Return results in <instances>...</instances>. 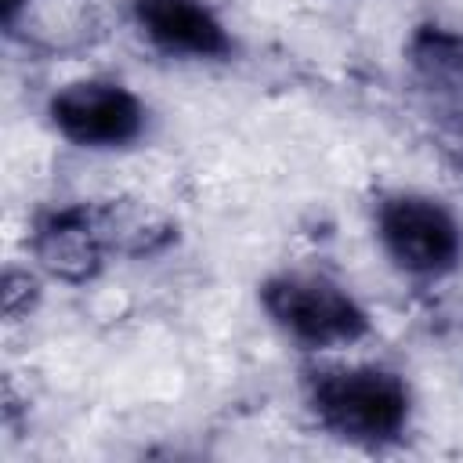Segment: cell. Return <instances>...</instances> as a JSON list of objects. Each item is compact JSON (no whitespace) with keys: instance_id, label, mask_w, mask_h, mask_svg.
Masks as SVG:
<instances>
[{"instance_id":"1","label":"cell","mask_w":463,"mask_h":463,"mask_svg":"<svg viewBox=\"0 0 463 463\" xmlns=\"http://www.w3.org/2000/svg\"><path fill=\"white\" fill-rule=\"evenodd\" d=\"M304 402L315 423L354 449H387L409 434L412 387L383 362L318 365L304 376Z\"/></svg>"},{"instance_id":"2","label":"cell","mask_w":463,"mask_h":463,"mask_svg":"<svg viewBox=\"0 0 463 463\" xmlns=\"http://www.w3.org/2000/svg\"><path fill=\"white\" fill-rule=\"evenodd\" d=\"M268 322L304 351L354 347L373 333L365 304L322 271H275L257 286Z\"/></svg>"},{"instance_id":"3","label":"cell","mask_w":463,"mask_h":463,"mask_svg":"<svg viewBox=\"0 0 463 463\" xmlns=\"http://www.w3.org/2000/svg\"><path fill=\"white\" fill-rule=\"evenodd\" d=\"M373 235L391 268L416 282H441L463 260V221L427 192H383L373 203Z\"/></svg>"},{"instance_id":"4","label":"cell","mask_w":463,"mask_h":463,"mask_svg":"<svg viewBox=\"0 0 463 463\" xmlns=\"http://www.w3.org/2000/svg\"><path fill=\"white\" fill-rule=\"evenodd\" d=\"M43 116L61 141L83 152H123L148 130V105L141 94L109 76L61 83L51 90Z\"/></svg>"},{"instance_id":"5","label":"cell","mask_w":463,"mask_h":463,"mask_svg":"<svg viewBox=\"0 0 463 463\" xmlns=\"http://www.w3.org/2000/svg\"><path fill=\"white\" fill-rule=\"evenodd\" d=\"M29 257L36 271L54 282L65 286L94 282L105 271V260L112 257L101 206L61 203L43 210L29 232Z\"/></svg>"},{"instance_id":"6","label":"cell","mask_w":463,"mask_h":463,"mask_svg":"<svg viewBox=\"0 0 463 463\" xmlns=\"http://www.w3.org/2000/svg\"><path fill=\"white\" fill-rule=\"evenodd\" d=\"M137 36L159 54L184 61H228L235 36L206 0H130Z\"/></svg>"},{"instance_id":"7","label":"cell","mask_w":463,"mask_h":463,"mask_svg":"<svg viewBox=\"0 0 463 463\" xmlns=\"http://www.w3.org/2000/svg\"><path fill=\"white\" fill-rule=\"evenodd\" d=\"M405 58L423 83L441 90H463V29L423 22L409 33Z\"/></svg>"},{"instance_id":"8","label":"cell","mask_w":463,"mask_h":463,"mask_svg":"<svg viewBox=\"0 0 463 463\" xmlns=\"http://www.w3.org/2000/svg\"><path fill=\"white\" fill-rule=\"evenodd\" d=\"M36 300H40V279L33 271L7 268V275H4V315L11 322H18L33 311Z\"/></svg>"},{"instance_id":"9","label":"cell","mask_w":463,"mask_h":463,"mask_svg":"<svg viewBox=\"0 0 463 463\" xmlns=\"http://www.w3.org/2000/svg\"><path fill=\"white\" fill-rule=\"evenodd\" d=\"M441 148L449 152V159L463 170V112H452L441 127Z\"/></svg>"},{"instance_id":"10","label":"cell","mask_w":463,"mask_h":463,"mask_svg":"<svg viewBox=\"0 0 463 463\" xmlns=\"http://www.w3.org/2000/svg\"><path fill=\"white\" fill-rule=\"evenodd\" d=\"M29 7H33V0H0V22L11 36L18 33L22 18H29Z\"/></svg>"}]
</instances>
